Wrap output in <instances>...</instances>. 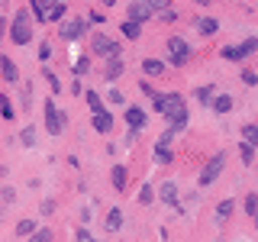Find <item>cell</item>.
Segmentation results:
<instances>
[{
	"label": "cell",
	"instance_id": "cell-27",
	"mask_svg": "<svg viewBox=\"0 0 258 242\" xmlns=\"http://www.w3.org/2000/svg\"><path fill=\"white\" fill-rule=\"evenodd\" d=\"M87 71H91V58H87V55H81V58L75 62V81H78L81 75H87Z\"/></svg>",
	"mask_w": 258,
	"mask_h": 242
},
{
	"label": "cell",
	"instance_id": "cell-4",
	"mask_svg": "<svg viewBox=\"0 0 258 242\" xmlns=\"http://www.w3.org/2000/svg\"><path fill=\"white\" fill-rule=\"evenodd\" d=\"M168 55H171V65H174V68H181V65L190 58V45L184 42V39L174 36V39H168Z\"/></svg>",
	"mask_w": 258,
	"mask_h": 242
},
{
	"label": "cell",
	"instance_id": "cell-43",
	"mask_svg": "<svg viewBox=\"0 0 258 242\" xmlns=\"http://www.w3.org/2000/svg\"><path fill=\"white\" fill-rule=\"evenodd\" d=\"M87 23H103V13H100V10H94V13H91V20H87Z\"/></svg>",
	"mask_w": 258,
	"mask_h": 242
},
{
	"label": "cell",
	"instance_id": "cell-39",
	"mask_svg": "<svg viewBox=\"0 0 258 242\" xmlns=\"http://www.w3.org/2000/svg\"><path fill=\"white\" fill-rule=\"evenodd\" d=\"M20 139H23V145H32V142H36V133H32V129H26Z\"/></svg>",
	"mask_w": 258,
	"mask_h": 242
},
{
	"label": "cell",
	"instance_id": "cell-31",
	"mask_svg": "<svg viewBox=\"0 0 258 242\" xmlns=\"http://www.w3.org/2000/svg\"><path fill=\"white\" fill-rule=\"evenodd\" d=\"M239 52H242V58H245V55H252V52H258V39H255V36L245 39V42L239 45Z\"/></svg>",
	"mask_w": 258,
	"mask_h": 242
},
{
	"label": "cell",
	"instance_id": "cell-26",
	"mask_svg": "<svg viewBox=\"0 0 258 242\" xmlns=\"http://www.w3.org/2000/svg\"><path fill=\"white\" fill-rule=\"evenodd\" d=\"M213 97H216L213 84H207V87H197V100L204 103V107H207V103H213Z\"/></svg>",
	"mask_w": 258,
	"mask_h": 242
},
{
	"label": "cell",
	"instance_id": "cell-11",
	"mask_svg": "<svg viewBox=\"0 0 258 242\" xmlns=\"http://www.w3.org/2000/svg\"><path fill=\"white\" fill-rule=\"evenodd\" d=\"M158 197H161V204L177 207V184L174 181H165V184H161V191H158Z\"/></svg>",
	"mask_w": 258,
	"mask_h": 242
},
{
	"label": "cell",
	"instance_id": "cell-21",
	"mask_svg": "<svg viewBox=\"0 0 258 242\" xmlns=\"http://www.w3.org/2000/svg\"><path fill=\"white\" fill-rule=\"evenodd\" d=\"M232 210H236V204H232V200H223V204L220 207H216V223H226V220H229V216H232Z\"/></svg>",
	"mask_w": 258,
	"mask_h": 242
},
{
	"label": "cell",
	"instance_id": "cell-45",
	"mask_svg": "<svg viewBox=\"0 0 258 242\" xmlns=\"http://www.w3.org/2000/svg\"><path fill=\"white\" fill-rule=\"evenodd\" d=\"M0 216H4V207H0Z\"/></svg>",
	"mask_w": 258,
	"mask_h": 242
},
{
	"label": "cell",
	"instance_id": "cell-24",
	"mask_svg": "<svg viewBox=\"0 0 258 242\" xmlns=\"http://www.w3.org/2000/svg\"><path fill=\"white\" fill-rule=\"evenodd\" d=\"M84 100L91 103V110H94V113H103V97L97 94V91H87V94H84Z\"/></svg>",
	"mask_w": 258,
	"mask_h": 242
},
{
	"label": "cell",
	"instance_id": "cell-34",
	"mask_svg": "<svg viewBox=\"0 0 258 242\" xmlns=\"http://www.w3.org/2000/svg\"><path fill=\"white\" fill-rule=\"evenodd\" d=\"M29 242H52V229H48V226L45 229H36V236H32Z\"/></svg>",
	"mask_w": 258,
	"mask_h": 242
},
{
	"label": "cell",
	"instance_id": "cell-6",
	"mask_svg": "<svg viewBox=\"0 0 258 242\" xmlns=\"http://www.w3.org/2000/svg\"><path fill=\"white\" fill-rule=\"evenodd\" d=\"M45 129L52 136H61V129H64V113L55 110L52 100H45Z\"/></svg>",
	"mask_w": 258,
	"mask_h": 242
},
{
	"label": "cell",
	"instance_id": "cell-1",
	"mask_svg": "<svg viewBox=\"0 0 258 242\" xmlns=\"http://www.w3.org/2000/svg\"><path fill=\"white\" fill-rule=\"evenodd\" d=\"M161 113L171 123V133H181L187 126V103H184L181 94H161Z\"/></svg>",
	"mask_w": 258,
	"mask_h": 242
},
{
	"label": "cell",
	"instance_id": "cell-10",
	"mask_svg": "<svg viewBox=\"0 0 258 242\" xmlns=\"http://www.w3.org/2000/svg\"><path fill=\"white\" fill-rule=\"evenodd\" d=\"M171 136H174V133H165V136H161V142L155 145V161H158V165H168V161H171V149H168Z\"/></svg>",
	"mask_w": 258,
	"mask_h": 242
},
{
	"label": "cell",
	"instance_id": "cell-38",
	"mask_svg": "<svg viewBox=\"0 0 258 242\" xmlns=\"http://www.w3.org/2000/svg\"><path fill=\"white\" fill-rule=\"evenodd\" d=\"M107 100H110V103H123V100H126V94H119V91H110V94H107Z\"/></svg>",
	"mask_w": 258,
	"mask_h": 242
},
{
	"label": "cell",
	"instance_id": "cell-36",
	"mask_svg": "<svg viewBox=\"0 0 258 242\" xmlns=\"http://www.w3.org/2000/svg\"><path fill=\"white\" fill-rule=\"evenodd\" d=\"M0 113H4L7 119H13V107H10V100H7L4 94H0Z\"/></svg>",
	"mask_w": 258,
	"mask_h": 242
},
{
	"label": "cell",
	"instance_id": "cell-19",
	"mask_svg": "<svg viewBox=\"0 0 258 242\" xmlns=\"http://www.w3.org/2000/svg\"><path fill=\"white\" fill-rule=\"evenodd\" d=\"M107 229H110V232L123 229V210H116V207H113L110 213H107Z\"/></svg>",
	"mask_w": 258,
	"mask_h": 242
},
{
	"label": "cell",
	"instance_id": "cell-32",
	"mask_svg": "<svg viewBox=\"0 0 258 242\" xmlns=\"http://www.w3.org/2000/svg\"><path fill=\"white\" fill-rule=\"evenodd\" d=\"M220 55H223V58H229V62H242V52H239V45H226Z\"/></svg>",
	"mask_w": 258,
	"mask_h": 242
},
{
	"label": "cell",
	"instance_id": "cell-41",
	"mask_svg": "<svg viewBox=\"0 0 258 242\" xmlns=\"http://www.w3.org/2000/svg\"><path fill=\"white\" fill-rule=\"evenodd\" d=\"M48 55H52V42H45V45H42V48H39V58H42V62H45V58H48Z\"/></svg>",
	"mask_w": 258,
	"mask_h": 242
},
{
	"label": "cell",
	"instance_id": "cell-12",
	"mask_svg": "<svg viewBox=\"0 0 258 242\" xmlns=\"http://www.w3.org/2000/svg\"><path fill=\"white\" fill-rule=\"evenodd\" d=\"M91 123H94V129H97V133H110V129H113V116H110V110H103V113H94V119H91Z\"/></svg>",
	"mask_w": 258,
	"mask_h": 242
},
{
	"label": "cell",
	"instance_id": "cell-3",
	"mask_svg": "<svg viewBox=\"0 0 258 242\" xmlns=\"http://www.w3.org/2000/svg\"><path fill=\"white\" fill-rule=\"evenodd\" d=\"M223 168H226V155H223V152H216V155L204 165V171H200V188H210V184L223 174Z\"/></svg>",
	"mask_w": 258,
	"mask_h": 242
},
{
	"label": "cell",
	"instance_id": "cell-33",
	"mask_svg": "<svg viewBox=\"0 0 258 242\" xmlns=\"http://www.w3.org/2000/svg\"><path fill=\"white\" fill-rule=\"evenodd\" d=\"M239 155H242V161H245V165H252V161H255V149L242 142V145H239Z\"/></svg>",
	"mask_w": 258,
	"mask_h": 242
},
{
	"label": "cell",
	"instance_id": "cell-16",
	"mask_svg": "<svg viewBox=\"0 0 258 242\" xmlns=\"http://www.w3.org/2000/svg\"><path fill=\"white\" fill-rule=\"evenodd\" d=\"M142 71L149 78H158V75H165V62H158V58H145L142 62Z\"/></svg>",
	"mask_w": 258,
	"mask_h": 242
},
{
	"label": "cell",
	"instance_id": "cell-42",
	"mask_svg": "<svg viewBox=\"0 0 258 242\" xmlns=\"http://www.w3.org/2000/svg\"><path fill=\"white\" fill-rule=\"evenodd\" d=\"M174 20H177L174 10H165V13H161V23H174Z\"/></svg>",
	"mask_w": 258,
	"mask_h": 242
},
{
	"label": "cell",
	"instance_id": "cell-29",
	"mask_svg": "<svg viewBox=\"0 0 258 242\" xmlns=\"http://www.w3.org/2000/svg\"><path fill=\"white\" fill-rule=\"evenodd\" d=\"M245 213L252 216V220L258 216V194H248V197H245Z\"/></svg>",
	"mask_w": 258,
	"mask_h": 242
},
{
	"label": "cell",
	"instance_id": "cell-17",
	"mask_svg": "<svg viewBox=\"0 0 258 242\" xmlns=\"http://www.w3.org/2000/svg\"><path fill=\"white\" fill-rule=\"evenodd\" d=\"M113 177H110V181H113V188H116V191H126V165H113V171H110Z\"/></svg>",
	"mask_w": 258,
	"mask_h": 242
},
{
	"label": "cell",
	"instance_id": "cell-20",
	"mask_svg": "<svg viewBox=\"0 0 258 242\" xmlns=\"http://www.w3.org/2000/svg\"><path fill=\"white\" fill-rule=\"evenodd\" d=\"M29 10H32V16H36L39 23H45V20H48V4H45V0H32Z\"/></svg>",
	"mask_w": 258,
	"mask_h": 242
},
{
	"label": "cell",
	"instance_id": "cell-46",
	"mask_svg": "<svg viewBox=\"0 0 258 242\" xmlns=\"http://www.w3.org/2000/svg\"><path fill=\"white\" fill-rule=\"evenodd\" d=\"M255 226H258V216H255Z\"/></svg>",
	"mask_w": 258,
	"mask_h": 242
},
{
	"label": "cell",
	"instance_id": "cell-37",
	"mask_svg": "<svg viewBox=\"0 0 258 242\" xmlns=\"http://www.w3.org/2000/svg\"><path fill=\"white\" fill-rule=\"evenodd\" d=\"M242 84L255 87V84H258V75H255V71H242Z\"/></svg>",
	"mask_w": 258,
	"mask_h": 242
},
{
	"label": "cell",
	"instance_id": "cell-14",
	"mask_svg": "<svg viewBox=\"0 0 258 242\" xmlns=\"http://www.w3.org/2000/svg\"><path fill=\"white\" fill-rule=\"evenodd\" d=\"M123 71H126V68H123V58H110V65L103 68V81H116Z\"/></svg>",
	"mask_w": 258,
	"mask_h": 242
},
{
	"label": "cell",
	"instance_id": "cell-22",
	"mask_svg": "<svg viewBox=\"0 0 258 242\" xmlns=\"http://www.w3.org/2000/svg\"><path fill=\"white\" fill-rule=\"evenodd\" d=\"M197 29L204 32V36H213V32L220 29V23H216L213 16H204V20H197Z\"/></svg>",
	"mask_w": 258,
	"mask_h": 242
},
{
	"label": "cell",
	"instance_id": "cell-23",
	"mask_svg": "<svg viewBox=\"0 0 258 242\" xmlns=\"http://www.w3.org/2000/svg\"><path fill=\"white\" fill-rule=\"evenodd\" d=\"M64 10H68L64 4H48V20H45V23H61Z\"/></svg>",
	"mask_w": 258,
	"mask_h": 242
},
{
	"label": "cell",
	"instance_id": "cell-15",
	"mask_svg": "<svg viewBox=\"0 0 258 242\" xmlns=\"http://www.w3.org/2000/svg\"><path fill=\"white\" fill-rule=\"evenodd\" d=\"M210 107H213L216 113H220V116H223V113H229V110H232V94H216Z\"/></svg>",
	"mask_w": 258,
	"mask_h": 242
},
{
	"label": "cell",
	"instance_id": "cell-25",
	"mask_svg": "<svg viewBox=\"0 0 258 242\" xmlns=\"http://www.w3.org/2000/svg\"><path fill=\"white\" fill-rule=\"evenodd\" d=\"M16 236H36V223H32V220H20V223H16Z\"/></svg>",
	"mask_w": 258,
	"mask_h": 242
},
{
	"label": "cell",
	"instance_id": "cell-28",
	"mask_svg": "<svg viewBox=\"0 0 258 242\" xmlns=\"http://www.w3.org/2000/svg\"><path fill=\"white\" fill-rule=\"evenodd\" d=\"M123 36H126V39H139V36H142V26H136V23L126 20V23H123Z\"/></svg>",
	"mask_w": 258,
	"mask_h": 242
},
{
	"label": "cell",
	"instance_id": "cell-44",
	"mask_svg": "<svg viewBox=\"0 0 258 242\" xmlns=\"http://www.w3.org/2000/svg\"><path fill=\"white\" fill-rule=\"evenodd\" d=\"M4 32H7V23H4V20H0V39H4Z\"/></svg>",
	"mask_w": 258,
	"mask_h": 242
},
{
	"label": "cell",
	"instance_id": "cell-7",
	"mask_svg": "<svg viewBox=\"0 0 258 242\" xmlns=\"http://www.w3.org/2000/svg\"><path fill=\"white\" fill-rule=\"evenodd\" d=\"M91 52L94 55H107V58H119V45L113 42V39H107V36H94Z\"/></svg>",
	"mask_w": 258,
	"mask_h": 242
},
{
	"label": "cell",
	"instance_id": "cell-8",
	"mask_svg": "<svg viewBox=\"0 0 258 242\" xmlns=\"http://www.w3.org/2000/svg\"><path fill=\"white\" fill-rule=\"evenodd\" d=\"M155 16V10H152V4H129V10H126V20L129 23H136V26H142L145 20H152Z\"/></svg>",
	"mask_w": 258,
	"mask_h": 242
},
{
	"label": "cell",
	"instance_id": "cell-35",
	"mask_svg": "<svg viewBox=\"0 0 258 242\" xmlns=\"http://www.w3.org/2000/svg\"><path fill=\"white\" fill-rule=\"evenodd\" d=\"M75 242H97V239L84 229V226H78V229H75Z\"/></svg>",
	"mask_w": 258,
	"mask_h": 242
},
{
	"label": "cell",
	"instance_id": "cell-40",
	"mask_svg": "<svg viewBox=\"0 0 258 242\" xmlns=\"http://www.w3.org/2000/svg\"><path fill=\"white\" fill-rule=\"evenodd\" d=\"M45 78H48V84H52V91H61V84H58V78L52 75V71H45Z\"/></svg>",
	"mask_w": 258,
	"mask_h": 242
},
{
	"label": "cell",
	"instance_id": "cell-2",
	"mask_svg": "<svg viewBox=\"0 0 258 242\" xmlns=\"http://www.w3.org/2000/svg\"><path fill=\"white\" fill-rule=\"evenodd\" d=\"M10 36H13V42L16 45H26L29 39H32V23H29V13L26 10H20L13 16V29H10Z\"/></svg>",
	"mask_w": 258,
	"mask_h": 242
},
{
	"label": "cell",
	"instance_id": "cell-13",
	"mask_svg": "<svg viewBox=\"0 0 258 242\" xmlns=\"http://www.w3.org/2000/svg\"><path fill=\"white\" fill-rule=\"evenodd\" d=\"M0 71H4V81H16V78H20V68H16L13 58H7V55H0Z\"/></svg>",
	"mask_w": 258,
	"mask_h": 242
},
{
	"label": "cell",
	"instance_id": "cell-18",
	"mask_svg": "<svg viewBox=\"0 0 258 242\" xmlns=\"http://www.w3.org/2000/svg\"><path fill=\"white\" fill-rule=\"evenodd\" d=\"M242 142L252 145V149H258V126L255 123H245V126H242Z\"/></svg>",
	"mask_w": 258,
	"mask_h": 242
},
{
	"label": "cell",
	"instance_id": "cell-5",
	"mask_svg": "<svg viewBox=\"0 0 258 242\" xmlns=\"http://www.w3.org/2000/svg\"><path fill=\"white\" fill-rule=\"evenodd\" d=\"M84 29H87V20H61L58 23V36L68 39V42L81 39V36H84Z\"/></svg>",
	"mask_w": 258,
	"mask_h": 242
},
{
	"label": "cell",
	"instance_id": "cell-30",
	"mask_svg": "<svg viewBox=\"0 0 258 242\" xmlns=\"http://www.w3.org/2000/svg\"><path fill=\"white\" fill-rule=\"evenodd\" d=\"M152 197H155L152 184H142V191H139V204H142V207H149V204H152Z\"/></svg>",
	"mask_w": 258,
	"mask_h": 242
},
{
	"label": "cell",
	"instance_id": "cell-9",
	"mask_svg": "<svg viewBox=\"0 0 258 242\" xmlns=\"http://www.w3.org/2000/svg\"><path fill=\"white\" fill-rule=\"evenodd\" d=\"M126 126L133 129V133H139V129L145 126V110H139V107H126Z\"/></svg>",
	"mask_w": 258,
	"mask_h": 242
}]
</instances>
